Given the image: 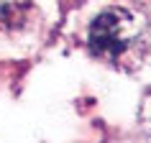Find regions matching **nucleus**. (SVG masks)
Listing matches in <instances>:
<instances>
[{
    "mask_svg": "<svg viewBox=\"0 0 151 143\" xmlns=\"http://www.w3.org/2000/svg\"><path fill=\"white\" fill-rule=\"evenodd\" d=\"M131 36V18L123 10H105L95 18L90 28V46L92 51L108 59H118L128 46Z\"/></svg>",
    "mask_w": 151,
    "mask_h": 143,
    "instance_id": "nucleus-1",
    "label": "nucleus"
}]
</instances>
